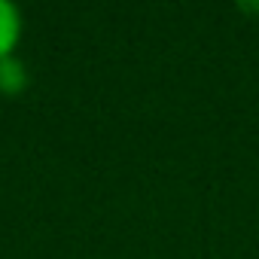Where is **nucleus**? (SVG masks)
<instances>
[{"label":"nucleus","mask_w":259,"mask_h":259,"mask_svg":"<svg viewBox=\"0 0 259 259\" xmlns=\"http://www.w3.org/2000/svg\"><path fill=\"white\" fill-rule=\"evenodd\" d=\"M22 37V16L10 0H0V58L13 55L16 43Z\"/></svg>","instance_id":"f257e3e1"},{"label":"nucleus","mask_w":259,"mask_h":259,"mask_svg":"<svg viewBox=\"0 0 259 259\" xmlns=\"http://www.w3.org/2000/svg\"><path fill=\"white\" fill-rule=\"evenodd\" d=\"M25 85H28V67L16 55L0 58V92L4 95H22Z\"/></svg>","instance_id":"f03ea898"},{"label":"nucleus","mask_w":259,"mask_h":259,"mask_svg":"<svg viewBox=\"0 0 259 259\" xmlns=\"http://www.w3.org/2000/svg\"><path fill=\"white\" fill-rule=\"evenodd\" d=\"M241 10H250V13H259V4H241Z\"/></svg>","instance_id":"7ed1b4c3"}]
</instances>
